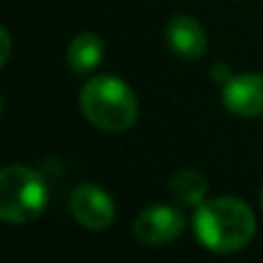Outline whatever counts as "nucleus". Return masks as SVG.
<instances>
[{"label":"nucleus","mask_w":263,"mask_h":263,"mask_svg":"<svg viewBox=\"0 0 263 263\" xmlns=\"http://www.w3.org/2000/svg\"><path fill=\"white\" fill-rule=\"evenodd\" d=\"M72 215L88 231H104L116 219V203L106 190L100 185H79L69 196Z\"/></svg>","instance_id":"obj_4"},{"label":"nucleus","mask_w":263,"mask_h":263,"mask_svg":"<svg viewBox=\"0 0 263 263\" xmlns=\"http://www.w3.org/2000/svg\"><path fill=\"white\" fill-rule=\"evenodd\" d=\"M49 205V187L30 166L9 164L0 171V217L7 224H30Z\"/></svg>","instance_id":"obj_3"},{"label":"nucleus","mask_w":263,"mask_h":263,"mask_svg":"<svg viewBox=\"0 0 263 263\" xmlns=\"http://www.w3.org/2000/svg\"><path fill=\"white\" fill-rule=\"evenodd\" d=\"M261 205H263V192H261Z\"/></svg>","instance_id":"obj_11"},{"label":"nucleus","mask_w":263,"mask_h":263,"mask_svg":"<svg viewBox=\"0 0 263 263\" xmlns=\"http://www.w3.org/2000/svg\"><path fill=\"white\" fill-rule=\"evenodd\" d=\"M0 37H3V55H0V65H5V63H7V58H9V49H12V42H9V30H7V28H3V30H0Z\"/></svg>","instance_id":"obj_10"},{"label":"nucleus","mask_w":263,"mask_h":263,"mask_svg":"<svg viewBox=\"0 0 263 263\" xmlns=\"http://www.w3.org/2000/svg\"><path fill=\"white\" fill-rule=\"evenodd\" d=\"M168 192L180 205H196L203 203V196L208 192V182L194 168H180L168 178Z\"/></svg>","instance_id":"obj_9"},{"label":"nucleus","mask_w":263,"mask_h":263,"mask_svg":"<svg viewBox=\"0 0 263 263\" xmlns=\"http://www.w3.org/2000/svg\"><path fill=\"white\" fill-rule=\"evenodd\" d=\"M222 102L233 116H263V74H233L222 88Z\"/></svg>","instance_id":"obj_6"},{"label":"nucleus","mask_w":263,"mask_h":263,"mask_svg":"<svg viewBox=\"0 0 263 263\" xmlns=\"http://www.w3.org/2000/svg\"><path fill=\"white\" fill-rule=\"evenodd\" d=\"M185 229V217L178 208L155 203L145 208L134 222V236L145 247H162L173 242Z\"/></svg>","instance_id":"obj_5"},{"label":"nucleus","mask_w":263,"mask_h":263,"mask_svg":"<svg viewBox=\"0 0 263 263\" xmlns=\"http://www.w3.org/2000/svg\"><path fill=\"white\" fill-rule=\"evenodd\" d=\"M104 58V42L95 32H81L67 46L69 69L77 74H88L97 67Z\"/></svg>","instance_id":"obj_8"},{"label":"nucleus","mask_w":263,"mask_h":263,"mask_svg":"<svg viewBox=\"0 0 263 263\" xmlns=\"http://www.w3.org/2000/svg\"><path fill=\"white\" fill-rule=\"evenodd\" d=\"M81 111L88 123L104 132H125L136 123L139 102L118 77H95L81 88Z\"/></svg>","instance_id":"obj_2"},{"label":"nucleus","mask_w":263,"mask_h":263,"mask_svg":"<svg viewBox=\"0 0 263 263\" xmlns=\"http://www.w3.org/2000/svg\"><path fill=\"white\" fill-rule=\"evenodd\" d=\"M166 44L178 58L196 60L205 53L208 37L205 30L194 16L178 14L166 23Z\"/></svg>","instance_id":"obj_7"},{"label":"nucleus","mask_w":263,"mask_h":263,"mask_svg":"<svg viewBox=\"0 0 263 263\" xmlns=\"http://www.w3.org/2000/svg\"><path fill=\"white\" fill-rule=\"evenodd\" d=\"M194 233L205 250L233 254L252 242L256 219L252 208L236 196H217L196 205Z\"/></svg>","instance_id":"obj_1"}]
</instances>
